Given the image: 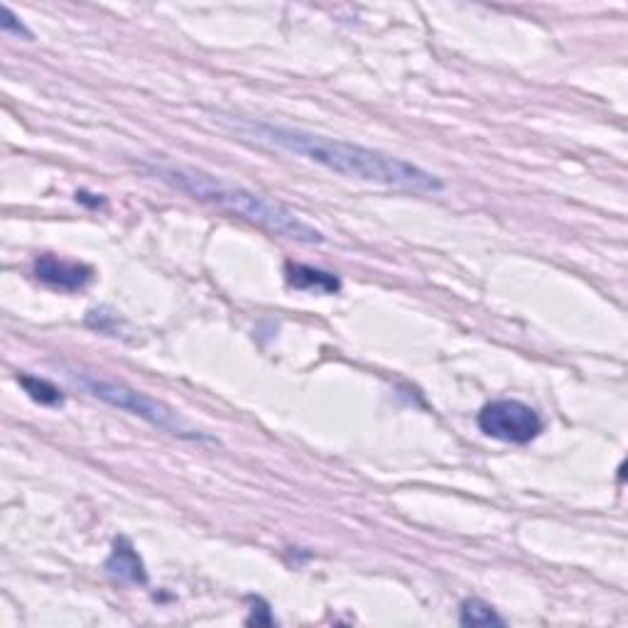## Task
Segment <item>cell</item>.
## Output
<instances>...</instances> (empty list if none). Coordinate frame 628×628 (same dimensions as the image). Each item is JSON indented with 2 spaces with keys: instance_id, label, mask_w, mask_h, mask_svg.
<instances>
[{
  "instance_id": "obj_1",
  "label": "cell",
  "mask_w": 628,
  "mask_h": 628,
  "mask_svg": "<svg viewBox=\"0 0 628 628\" xmlns=\"http://www.w3.org/2000/svg\"><path fill=\"white\" fill-rule=\"evenodd\" d=\"M239 130L246 136L265 142V146L281 148L312 160L317 164H324L327 170L344 178H356L364 182L384 184V187H398L408 192H425L435 194L445 190V182L437 178L435 172L422 170L420 164L408 162L403 158L388 156V152L370 150L356 142H346L339 138H327L319 133L300 130V128H285L273 126V123H255L243 121L239 123Z\"/></svg>"
},
{
  "instance_id": "obj_2",
  "label": "cell",
  "mask_w": 628,
  "mask_h": 628,
  "mask_svg": "<svg viewBox=\"0 0 628 628\" xmlns=\"http://www.w3.org/2000/svg\"><path fill=\"white\" fill-rule=\"evenodd\" d=\"M152 178L170 184L172 190L190 194L192 199H199L212 207L241 216V219L251 221L261 229L271 231L283 239H290L297 243H324V233L315 229L312 224L300 219L295 212H290L285 204L267 199L259 192H251L239 184L224 182L214 174L187 168V164H174V162H146L142 164Z\"/></svg>"
},
{
  "instance_id": "obj_3",
  "label": "cell",
  "mask_w": 628,
  "mask_h": 628,
  "mask_svg": "<svg viewBox=\"0 0 628 628\" xmlns=\"http://www.w3.org/2000/svg\"><path fill=\"white\" fill-rule=\"evenodd\" d=\"M71 376H75L77 384L81 388H87L94 398L104 400V403L118 410H126V413L130 415L142 418L146 422H150L152 427L168 432V435L172 437L190 439V442H212V445L216 442L212 435H207V432L192 427L187 420L174 413L170 406H164L162 400L150 398L148 393H142V390L121 384V380H106V378L79 376V374H71Z\"/></svg>"
},
{
  "instance_id": "obj_4",
  "label": "cell",
  "mask_w": 628,
  "mask_h": 628,
  "mask_svg": "<svg viewBox=\"0 0 628 628\" xmlns=\"http://www.w3.org/2000/svg\"><path fill=\"white\" fill-rule=\"evenodd\" d=\"M477 422L483 435L511 442V445H528L543 432L540 415L530 406L511 398L491 400L489 406L481 408Z\"/></svg>"
},
{
  "instance_id": "obj_5",
  "label": "cell",
  "mask_w": 628,
  "mask_h": 628,
  "mask_svg": "<svg viewBox=\"0 0 628 628\" xmlns=\"http://www.w3.org/2000/svg\"><path fill=\"white\" fill-rule=\"evenodd\" d=\"M33 273L39 283L55 287V290L61 293L84 290V287L94 281V267L81 261L59 259L55 253H45L35 259Z\"/></svg>"
},
{
  "instance_id": "obj_6",
  "label": "cell",
  "mask_w": 628,
  "mask_h": 628,
  "mask_svg": "<svg viewBox=\"0 0 628 628\" xmlns=\"http://www.w3.org/2000/svg\"><path fill=\"white\" fill-rule=\"evenodd\" d=\"M104 568L109 574L118 576V580H126L133 584H146L148 582L146 562H142V558L136 552V548H133L128 538L113 540V550H111Z\"/></svg>"
},
{
  "instance_id": "obj_7",
  "label": "cell",
  "mask_w": 628,
  "mask_h": 628,
  "mask_svg": "<svg viewBox=\"0 0 628 628\" xmlns=\"http://www.w3.org/2000/svg\"><path fill=\"white\" fill-rule=\"evenodd\" d=\"M285 277H287V285L297 287V290L322 293V295H334L342 290V283H339V277L334 273L319 271V267H312V265L287 263Z\"/></svg>"
},
{
  "instance_id": "obj_8",
  "label": "cell",
  "mask_w": 628,
  "mask_h": 628,
  "mask_svg": "<svg viewBox=\"0 0 628 628\" xmlns=\"http://www.w3.org/2000/svg\"><path fill=\"white\" fill-rule=\"evenodd\" d=\"M461 626H506V619L483 600H467L459 609Z\"/></svg>"
},
{
  "instance_id": "obj_9",
  "label": "cell",
  "mask_w": 628,
  "mask_h": 628,
  "mask_svg": "<svg viewBox=\"0 0 628 628\" xmlns=\"http://www.w3.org/2000/svg\"><path fill=\"white\" fill-rule=\"evenodd\" d=\"M18 384L25 388V393L35 400L39 406H49V408H57L65 403V393L55 386L49 384L47 378H37V376H18Z\"/></svg>"
},
{
  "instance_id": "obj_10",
  "label": "cell",
  "mask_w": 628,
  "mask_h": 628,
  "mask_svg": "<svg viewBox=\"0 0 628 628\" xmlns=\"http://www.w3.org/2000/svg\"><path fill=\"white\" fill-rule=\"evenodd\" d=\"M3 30H5V33H10V35L33 39V33H30V30H27L23 23H20L18 15H15L13 10H10L8 5H3Z\"/></svg>"
}]
</instances>
